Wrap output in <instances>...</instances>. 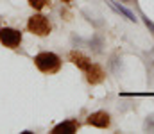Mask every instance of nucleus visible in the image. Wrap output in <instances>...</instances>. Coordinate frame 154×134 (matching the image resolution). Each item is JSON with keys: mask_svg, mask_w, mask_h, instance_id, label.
Masks as SVG:
<instances>
[{"mask_svg": "<svg viewBox=\"0 0 154 134\" xmlns=\"http://www.w3.org/2000/svg\"><path fill=\"white\" fill-rule=\"evenodd\" d=\"M34 64L43 73H56L61 70V57L54 52H39L34 55Z\"/></svg>", "mask_w": 154, "mask_h": 134, "instance_id": "obj_1", "label": "nucleus"}, {"mask_svg": "<svg viewBox=\"0 0 154 134\" xmlns=\"http://www.w3.org/2000/svg\"><path fill=\"white\" fill-rule=\"evenodd\" d=\"M27 29L31 34H36V36H48L50 31H52V23L50 20L45 16V14H32L29 20H27Z\"/></svg>", "mask_w": 154, "mask_h": 134, "instance_id": "obj_2", "label": "nucleus"}, {"mask_svg": "<svg viewBox=\"0 0 154 134\" xmlns=\"http://www.w3.org/2000/svg\"><path fill=\"white\" fill-rule=\"evenodd\" d=\"M0 43L7 48H16L22 43V32L13 27H2L0 29Z\"/></svg>", "mask_w": 154, "mask_h": 134, "instance_id": "obj_3", "label": "nucleus"}, {"mask_svg": "<svg viewBox=\"0 0 154 134\" xmlns=\"http://www.w3.org/2000/svg\"><path fill=\"white\" fill-rule=\"evenodd\" d=\"M88 125H93V127H99V129H108L109 124H111V116L106 113V111H95L88 116L86 120Z\"/></svg>", "mask_w": 154, "mask_h": 134, "instance_id": "obj_4", "label": "nucleus"}, {"mask_svg": "<svg viewBox=\"0 0 154 134\" xmlns=\"http://www.w3.org/2000/svg\"><path fill=\"white\" fill-rule=\"evenodd\" d=\"M104 77H106V73H104V70H102L99 64H91V66L86 70V81H88L91 86L100 84V82L104 81Z\"/></svg>", "mask_w": 154, "mask_h": 134, "instance_id": "obj_5", "label": "nucleus"}, {"mask_svg": "<svg viewBox=\"0 0 154 134\" xmlns=\"http://www.w3.org/2000/svg\"><path fill=\"white\" fill-rule=\"evenodd\" d=\"M70 61L75 64L79 70H82V72H86L90 66H91V59L88 57V55H84V54H81V52H77V50H72L70 52Z\"/></svg>", "mask_w": 154, "mask_h": 134, "instance_id": "obj_6", "label": "nucleus"}, {"mask_svg": "<svg viewBox=\"0 0 154 134\" xmlns=\"http://www.w3.org/2000/svg\"><path fill=\"white\" fill-rule=\"evenodd\" d=\"M106 2H108V5H109L113 11H116L118 14H122L124 18H127L129 22H136V20H138V18L134 16V13H131L127 7H124V5H122V2H120V4H118L116 0H106Z\"/></svg>", "mask_w": 154, "mask_h": 134, "instance_id": "obj_7", "label": "nucleus"}, {"mask_svg": "<svg viewBox=\"0 0 154 134\" xmlns=\"http://www.w3.org/2000/svg\"><path fill=\"white\" fill-rule=\"evenodd\" d=\"M75 131H77V124L74 120H66V122L57 124L52 129V134H74Z\"/></svg>", "mask_w": 154, "mask_h": 134, "instance_id": "obj_8", "label": "nucleus"}, {"mask_svg": "<svg viewBox=\"0 0 154 134\" xmlns=\"http://www.w3.org/2000/svg\"><path fill=\"white\" fill-rule=\"evenodd\" d=\"M102 45H104V41H102L100 36H93V40L90 41V48H91L95 54H100V52H102Z\"/></svg>", "mask_w": 154, "mask_h": 134, "instance_id": "obj_9", "label": "nucleus"}, {"mask_svg": "<svg viewBox=\"0 0 154 134\" xmlns=\"http://www.w3.org/2000/svg\"><path fill=\"white\" fill-rule=\"evenodd\" d=\"M109 70L113 73H120V59H118V55H111V59H109Z\"/></svg>", "mask_w": 154, "mask_h": 134, "instance_id": "obj_10", "label": "nucleus"}, {"mask_svg": "<svg viewBox=\"0 0 154 134\" xmlns=\"http://www.w3.org/2000/svg\"><path fill=\"white\" fill-rule=\"evenodd\" d=\"M29 2V5L32 7V9H36V11H41L47 4H48V0H27Z\"/></svg>", "mask_w": 154, "mask_h": 134, "instance_id": "obj_11", "label": "nucleus"}, {"mask_svg": "<svg viewBox=\"0 0 154 134\" xmlns=\"http://www.w3.org/2000/svg\"><path fill=\"white\" fill-rule=\"evenodd\" d=\"M140 18L143 20V23H145V27L151 31V34H154V22H152V20H149V16H147L145 13H142V14H140Z\"/></svg>", "mask_w": 154, "mask_h": 134, "instance_id": "obj_12", "label": "nucleus"}, {"mask_svg": "<svg viewBox=\"0 0 154 134\" xmlns=\"http://www.w3.org/2000/svg\"><path fill=\"white\" fill-rule=\"evenodd\" d=\"M154 124H152V116H149V120L145 122V129H152Z\"/></svg>", "mask_w": 154, "mask_h": 134, "instance_id": "obj_13", "label": "nucleus"}, {"mask_svg": "<svg viewBox=\"0 0 154 134\" xmlns=\"http://www.w3.org/2000/svg\"><path fill=\"white\" fill-rule=\"evenodd\" d=\"M122 4H136V0H120Z\"/></svg>", "mask_w": 154, "mask_h": 134, "instance_id": "obj_14", "label": "nucleus"}, {"mask_svg": "<svg viewBox=\"0 0 154 134\" xmlns=\"http://www.w3.org/2000/svg\"><path fill=\"white\" fill-rule=\"evenodd\" d=\"M61 2H65V4H70V2H72V0H61Z\"/></svg>", "mask_w": 154, "mask_h": 134, "instance_id": "obj_15", "label": "nucleus"}]
</instances>
